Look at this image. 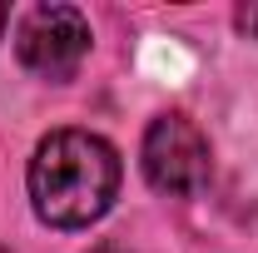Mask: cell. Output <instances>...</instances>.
Segmentation results:
<instances>
[{
  "mask_svg": "<svg viewBox=\"0 0 258 253\" xmlns=\"http://www.w3.org/2000/svg\"><path fill=\"white\" fill-rule=\"evenodd\" d=\"M5 25H10V5H0V35H5Z\"/></svg>",
  "mask_w": 258,
  "mask_h": 253,
  "instance_id": "obj_6",
  "label": "cell"
},
{
  "mask_svg": "<svg viewBox=\"0 0 258 253\" xmlns=\"http://www.w3.org/2000/svg\"><path fill=\"white\" fill-rule=\"evenodd\" d=\"M15 55L30 75L64 85L80 75V65L90 55V20L75 5H35L15 35Z\"/></svg>",
  "mask_w": 258,
  "mask_h": 253,
  "instance_id": "obj_3",
  "label": "cell"
},
{
  "mask_svg": "<svg viewBox=\"0 0 258 253\" xmlns=\"http://www.w3.org/2000/svg\"><path fill=\"white\" fill-rule=\"evenodd\" d=\"M238 25H243V30H248V35L258 40V5H248V10H238Z\"/></svg>",
  "mask_w": 258,
  "mask_h": 253,
  "instance_id": "obj_4",
  "label": "cell"
},
{
  "mask_svg": "<svg viewBox=\"0 0 258 253\" xmlns=\"http://www.w3.org/2000/svg\"><path fill=\"white\" fill-rule=\"evenodd\" d=\"M30 204L50 228H90L119 194V154L90 129H55L30 154Z\"/></svg>",
  "mask_w": 258,
  "mask_h": 253,
  "instance_id": "obj_1",
  "label": "cell"
},
{
  "mask_svg": "<svg viewBox=\"0 0 258 253\" xmlns=\"http://www.w3.org/2000/svg\"><path fill=\"white\" fill-rule=\"evenodd\" d=\"M90 253H124V248H119V243H95Z\"/></svg>",
  "mask_w": 258,
  "mask_h": 253,
  "instance_id": "obj_5",
  "label": "cell"
},
{
  "mask_svg": "<svg viewBox=\"0 0 258 253\" xmlns=\"http://www.w3.org/2000/svg\"><path fill=\"white\" fill-rule=\"evenodd\" d=\"M144 179L149 189L169 194V199H194V194L209 189V174H214V154H209V139L204 129L194 124L189 114H159L154 124L144 129Z\"/></svg>",
  "mask_w": 258,
  "mask_h": 253,
  "instance_id": "obj_2",
  "label": "cell"
}]
</instances>
